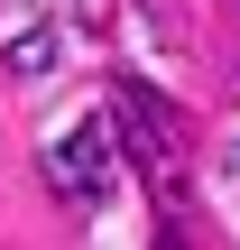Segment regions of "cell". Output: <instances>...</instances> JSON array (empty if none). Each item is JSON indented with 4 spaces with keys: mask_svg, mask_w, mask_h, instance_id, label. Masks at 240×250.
I'll use <instances>...</instances> for the list:
<instances>
[{
    "mask_svg": "<svg viewBox=\"0 0 240 250\" xmlns=\"http://www.w3.org/2000/svg\"><path fill=\"white\" fill-rule=\"evenodd\" d=\"M111 148H120V139H111V121H83V130H65V139H55V158H46L55 195H65V204H92V195L111 186Z\"/></svg>",
    "mask_w": 240,
    "mask_h": 250,
    "instance_id": "6da1fadb",
    "label": "cell"
},
{
    "mask_svg": "<svg viewBox=\"0 0 240 250\" xmlns=\"http://www.w3.org/2000/svg\"><path fill=\"white\" fill-rule=\"evenodd\" d=\"M46 56H55V37H46V28H28V37H9V74H37Z\"/></svg>",
    "mask_w": 240,
    "mask_h": 250,
    "instance_id": "7a4b0ae2",
    "label": "cell"
}]
</instances>
